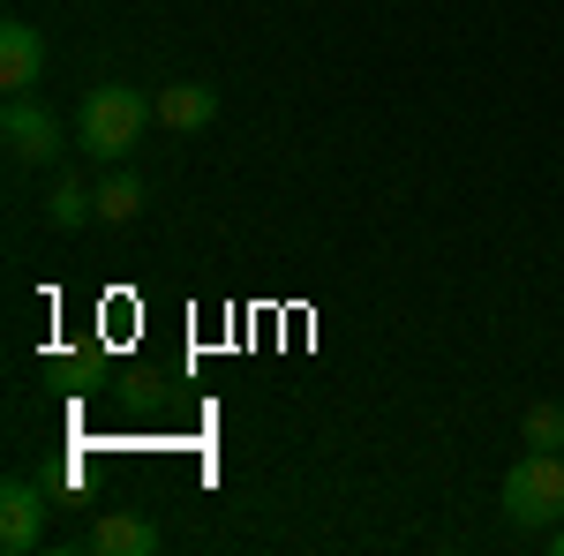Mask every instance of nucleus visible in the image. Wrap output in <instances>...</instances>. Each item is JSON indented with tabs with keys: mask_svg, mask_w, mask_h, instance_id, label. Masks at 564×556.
<instances>
[{
	"mask_svg": "<svg viewBox=\"0 0 564 556\" xmlns=\"http://www.w3.org/2000/svg\"><path fill=\"white\" fill-rule=\"evenodd\" d=\"M84 542H90L98 556H159V526H151L143 512H106V519L84 534Z\"/></svg>",
	"mask_w": 564,
	"mask_h": 556,
	"instance_id": "obj_7",
	"label": "nucleus"
},
{
	"mask_svg": "<svg viewBox=\"0 0 564 556\" xmlns=\"http://www.w3.org/2000/svg\"><path fill=\"white\" fill-rule=\"evenodd\" d=\"M505 519L520 534H550L564 519V451H527L520 467L505 473Z\"/></svg>",
	"mask_w": 564,
	"mask_h": 556,
	"instance_id": "obj_2",
	"label": "nucleus"
},
{
	"mask_svg": "<svg viewBox=\"0 0 564 556\" xmlns=\"http://www.w3.org/2000/svg\"><path fill=\"white\" fill-rule=\"evenodd\" d=\"M90 196H98V218H106V226H129V218L143 211V181H135L129 166H106L90 181Z\"/></svg>",
	"mask_w": 564,
	"mask_h": 556,
	"instance_id": "obj_8",
	"label": "nucleus"
},
{
	"mask_svg": "<svg viewBox=\"0 0 564 556\" xmlns=\"http://www.w3.org/2000/svg\"><path fill=\"white\" fill-rule=\"evenodd\" d=\"M542 542H550V549H557V556H564V519H557V526H550V534H542Z\"/></svg>",
	"mask_w": 564,
	"mask_h": 556,
	"instance_id": "obj_11",
	"label": "nucleus"
},
{
	"mask_svg": "<svg viewBox=\"0 0 564 556\" xmlns=\"http://www.w3.org/2000/svg\"><path fill=\"white\" fill-rule=\"evenodd\" d=\"M39 534H45V489L39 481H8V489H0V549L31 556Z\"/></svg>",
	"mask_w": 564,
	"mask_h": 556,
	"instance_id": "obj_4",
	"label": "nucleus"
},
{
	"mask_svg": "<svg viewBox=\"0 0 564 556\" xmlns=\"http://www.w3.org/2000/svg\"><path fill=\"white\" fill-rule=\"evenodd\" d=\"M0 143H8L15 166H53V159H61V121L45 113L39 98H8V113H0Z\"/></svg>",
	"mask_w": 564,
	"mask_h": 556,
	"instance_id": "obj_3",
	"label": "nucleus"
},
{
	"mask_svg": "<svg viewBox=\"0 0 564 556\" xmlns=\"http://www.w3.org/2000/svg\"><path fill=\"white\" fill-rule=\"evenodd\" d=\"M520 436H527V451H564V406L557 399H534L520 414Z\"/></svg>",
	"mask_w": 564,
	"mask_h": 556,
	"instance_id": "obj_10",
	"label": "nucleus"
},
{
	"mask_svg": "<svg viewBox=\"0 0 564 556\" xmlns=\"http://www.w3.org/2000/svg\"><path fill=\"white\" fill-rule=\"evenodd\" d=\"M159 121V106L143 98V90H129V84H98L84 98V113H76V143H84L98 166H121L135 143H143V129Z\"/></svg>",
	"mask_w": 564,
	"mask_h": 556,
	"instance_id": "obj_1",
	"label": "nucleus"
},
{
	"mask_svg": "<svg viewBox=\"0 0 564 556\" xmlns=\"http://www.w3.org/2000/svg\"><path fill=\"white\" fill-rule=\"evenodd\" d=\"M151 106H159V121H166L174 135H196V129H212V121H218V90L212 84H166Z\"/></svg>",
	"mask_w": 564,
	"mask_h": 556,
	"instance_id": "obj_6",
	"label": "nucleus"
},
{
	"mask_svg": "<svg viewBox=\"0 0 564 556\" xmlns=\"http://www.w3.org/2000/svg\"><path fill=\"white\" fill-rule=\"evenodd\" d=\"M45 218H53L61 233H76V226H90V218H98V196H90L84 181H53V196H45Z\"/></svg>",
	"mask_w": 564,
	"mask_h": 556,
	"instance_id": "obj_9",
	"label": "nucleus"
},
{
	"mask_svg": "<svg viewBox=\"0 0 564 556\" xmlns=\"http://www.w3.org/2000/svg\"><path fill=\"white\" fill-rule=\"evenodd\" d=\"M39 76H45V39L31 23H0V90L8 98H31Z\"/></svg>",
	"mask_w": 564,
	"mask_h": 556,
	"instance_id": "obj_5",
	"label": "nucleus"
}]
</instances>
